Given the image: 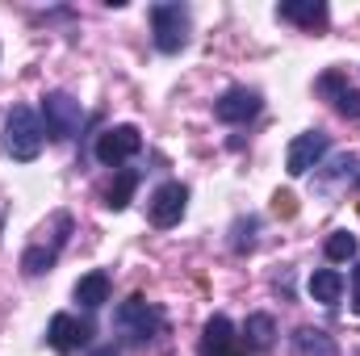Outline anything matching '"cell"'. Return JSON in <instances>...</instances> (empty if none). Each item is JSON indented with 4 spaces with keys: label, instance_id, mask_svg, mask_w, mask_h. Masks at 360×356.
Here are the masks:
<instances>
[{
    "label": "cell",
    "instance_id": "obj_3",
    "mask_svg": "<svg viewBox=\"0 0 360 356\" xmlns=\"http://www.w3.org/2000/svg\"><path fill=\"white\" fill-rule=\"evenodd\" d=\"M151 30H155V46L164 55H176L188 42V4H180V0L151 4Z\"/></svg>",
    "mask_w": 360,
    "mask_h": 356
},
{
    "label": "cell",
    "instance_id": "obj_17",
    "mask_svg": "<svg viewBox=\"0 0 360 356\" xmlns=\"http://www.w3.org/2000/svg\"><path fill=\"white\" fill-rule=\"evenodd\" d=\"M356 252H360V243H356L352 231H331V239H327V260H331V265H344V260H352Z\"/></svg>",
    "mask_w": 360,
    "mask_h": 356
},
{
    "label": "cell",
    "instance_id": "obj_22",
    "mask_svg": "<svg viewBox=\"0 0 360 356\" xmlns=\"http://www.w3.org/2000/svg\"><path fill=\"white\" fill-rule=\"evenodd\" d=\"M89 356H117V348L109 344V348H96V352H89Z\"/></svg>",
    "mask_w": 360,
    "mask_h": 356
},
{
    "label": "cell",
    "instance_id": "obj_2",
    "mask_svg": "<svg viewBox=\"0 0 360 356\" xmlns=\"http://www.w3.org/2000/svg\"><path fill=\"white\" fill-rule=\"evenodd\" d=\"M113 327H117L122 336H130L134 344H147V340L164 327V314H160L143 293H134V298H126V302L113 310Z\"/></svg>",
    "mask_w": 360,
    "mask_h": 356
},
{
    "label": "cell",
    "instance_id": "obj_10",
    "mask_svg": "<svg viewBox=\"0 0 360 356\" xmlns=\"http://www.w3.org/2000/svg\"><path fill=\"white\" fill-rule=\"evenodd\" d=\"M184 205H188V189L180 184V180H168V184H160L155 193H151V222L155 227H176L180 218H184Z\"/></svg>",
    "mask_w": 360,
    "mask_h": 356
},
{
    "label": "cell",
    "instance_id": "obj_16",
    "mask_svg": "<svg viewBox=\"0 0 360 356\" xmlns=\"http://www.w3.org/2000/svg\"><path fill=\"white\" fill-rule=\"evenodd\" d=\"M134 189H139V172H134V168L117 172L113 184L105 189V205H109V210H126V205H130V197H134Z\"/></svg>",
    "mask_w": 360,
    "mask_h": 356
},
{
    "label": "cell",
    "instance_id": "obj_1",
    "mask_svg": "<svg viewBox=\"0 0 360 356\" xmlns=\"http://www.w3.org/2000/svg\"><path fill=\"white\" fill-rule=\"evenodd\" d=\"M42 134H46L42 117H38L30 105H13L8 117H4L0 151H4L8 160H17V164H30V160H38V151H42Z\"/></svg>",
    "mask_w": 360,
    "mask_h": 356
},
{
    "label": "cell",
    "instance_id": "obj_11",
    "mask_svg": "<svg viewBox=\"0 0 360 356\" xmlns=\"http://www.w3.org/2000/svg\"><path fill=\"white\" fill-rule=\"evenodd\" d=\"M276 17L306 25V30H319V25H327V4L323 0H285V4H276Z\"/></svg>",
    "mask_w": 360,
    "mask_h": 356
},
{
    "label": "cell",
    "instance_id": "obj_7",
    "mask_svg": "<svg viewBox=\"0 0 360 356\" xmlns=\"http://www.w3.org/2000/svg\"><path fill=\"white\" fill-rule=\"evenodd\" d=\"M89 336H92V323L89 319H76V314H55L51 327H46V344L59 356L80 352V348L89 344Z\"/></svg>",
    "mask_w": 360,
    "mask_h": 356
},
{
    "label": "cell",
    "instance_id": "obj_19",
    "mask_svg": "<svg viewBox=\"0 0 360 356\" xmlns=\"http://www.w3.org/2000/svg\"><path fill=\"white\" fill-rule=\"evenodd\" d=\"M335 109L344 113V117H360V92L356 89H344L335 96Z\"/></svg>",
    "mask_w": 360,
    "mask_h": 356
},
{
    "label": "cell",
    "instance_id": "obj_5",
    "mask_svg": "<svg viewBox=\"0 0 360 356\" xmlns=\"http://www.w3.org/2000/svg\"><path fill=\"white\" fill-rule=\"evenodd\" d=\"M139 151H143V134H139V126H109V130L96 134V147H92V155H96L105 168H117V164L134 160Z\"/></svg>",
    "mask_w": 360,
    "mask_h": 356
},
{
    "label": "cell",
    "instance_id": "obj_8",
    "mask_svg": "<svg viewBox=\"0 0 360 356\" xmlns=\"http://www.w3.org/2000/svg\"><path fill=\"white\" fill-rule=\"evenodd\" d=\"M197 352H201V356H252V352H248V344H239L235 323H231L226 314H214V319L205 323Z\"/></svg>",
    "mask_w": 360,
    "mask_h": 356
},
{
    "label": "cell",
    "instance_id": "obj_20",
    "mask_svg": "<svg viewBox=\"0 0 360 356\" xmlns=\"http://www.w3.org/2000/svg\"><path fill=\"white\" fill-rule=\"evenodd\" d=\"M319 89L331 92V96H340V92H344V80H340V76H323V80H319Z\"/></svg>",
    "mask_w": 360,
    "mask_h": 356
},
{
    "label": "cell",
    "instance_id": "obj_6",
    "mask_svg": "<svg viewBox=\"0 0 360 356\" xmlns=\"http://www.w3.org/2000/svg\"><path fill=\"white\" fill-rule=\"evenodd\" d=\"M327 151H331V139H327L323 130H306V134H297V139L289 143V155H285L289 177H306L310 168H319Z\"/></svg>",
    "mask_w": 360,
    "mask_h": 356
},
{
    "label": "cell",
    "instance_id": "obj_13",
    "mask_svg": "<svg viewBox=\"0 0 360 356\" xmlns=\"http://www.w3.org/2000/svg\"><path fill=\"white\" fill-rule=\"evenodd\" d=\"M272 340H276V323H272V314H248V327H243V344H248V352H269Z\"/></svg>",
    "mask_w": 360,
    "mask_h": 356
},
{
    "label": "cell",
    "instance_id": "obj_4",
    "mask_svg": "<svg viewBox=\"0 0 360 356\" xmlns=\"http://www.w3.org/2000/svg\"><path fill=\"white\" fill-rule=\"evenodd\" d=\"M42 122H46V134L51 139H72V134H80L84 105L72 92H46L42 96Z\"/></svg>",
    "mask_w": 360,
    "mask_h": 356
},
{
    "label": "cell",
    "instance_id": "obj_9",
    "mask_svg": "<svg viewBox=\"0 0 360 356\" xmlns=\"http://www.w3.org/2000/svg\"><path fill=\"white\" fill-rule=\"evenodd\" d=\"M264 109V96L256 89H226L218 96V105H214V113H218V122H226V126H243V122H252L256 113Z\"/></svg>",
    "mask_w": 360,
    "mask_h": 356
},
{
    "label": "cell",
    "instance_id": "obj_18",
    "mask_svg": "<svg viewBox=\"0 0 360 356\" xmlns=\"http://www.w3.org/2000/svg\"><path fill=\"white\" fill-rule=\"evenodd\" d=\"M55 256H59V248H30V252L21 256V268H25L30 276H42V272H51Z\"/></svg>",
    "mask_w": 360,
    "mask_h": 356
},
{
    "label": "cell",
    "instance_id": "obj_21",
    "mask_svg": "<svg viewBox=\"0 0 360 356\" xmlns=\"http://www.w3.org/2000/svg\"><path fill=\"white\" fill-rule=\"evenodd\" d=\"M352 314H360V265L352 268Z\"/></svg>",
    "mask_w": 360,
    "mask_h": 356
},
{
    "label": "cell",
    "instance_id": "obj_15",
    "mask_svg": "<svg viewBox=\"0 0 360 356\" xmlns=\"http://www.w3.org/2000/svg\"><path fill=\"white\" fill-rule=\"evenodd\" d=\"M340 293H344V276H340L335 268H319V272L310 276V298H314V302L335 306V302H340Z\"/></svg>",
    "mask_w": 360,
    "mask_h": 356
},
{
    "label": "cell",
    "instance_id": "obj_14",
    "mask_svg": "<svg viewBox=\"0 0 360 356\" xmlns=\"http://www.w3.org/2000/svg\"><path fill=\"white\" fill-rule=\"evenodd\" d=\"M109 272H89V276H80L76 281V302L80 306H89V310H96V306H105L109 302Z\"/></svg>",
    "mask_w": 360,
    "mask_h": 356
},
{
    "label": "cell",
    "instance_id": "obj_12",
    "mask_svg": "<svg viewBox=\"0 0 360 356\" xmlns=\"http://www.w3.org/2000/svg\"><path fill=\"white\" fill-rule=\"evenodd\" d=\"M293 356H340V348H335V340H331L327 331L302 327V331L293 336Z\"/></svg>",
    "mask_w": 360,
    "mask_h": 356
}]
</instances>
